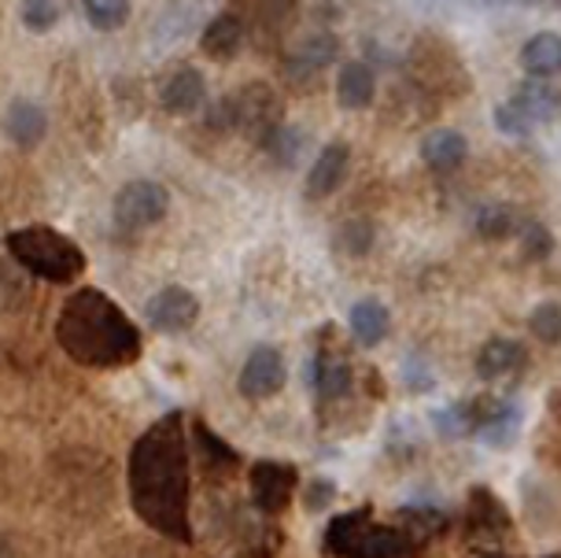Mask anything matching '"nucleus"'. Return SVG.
<instances>
[{
    "instance_id": "obj_36",
    "label": "nucleus",
    "mask_w": 561,
    "mask_h": 558,
    "mask_svg": "<svg viewBox=\"0 0 561 558\" xmlns=\"http://www.w3.org/2000/svg\"><path fill=\"white\" fill-rule=\"evenodd\" d=\"M547 558H561V555H547Z\"/></svg>"
},
{
    "instance_id": "obj_19",
    "label": "nucleus",
    "mask_w": 561,
    "mask_h": 558,
    "mask_svg": "<svg viewBox=\"0 0 561 558\" xmlns=\"http://www.w3.org/2000/svg\"><path fill=\"white\" fill-rule=\"evenodd\" d=\"M466 156H469V145L458 129L444 126V129H433V134L421 137V159H425V167H433L439 174L458 171V167L466 163Z\"/></svg>"
},
{
    "instance_id": "obj_24",
    "label": "nucleus",
    "mask_w": 561,
    "mask_h": 558,
    "mask_svg": "<svg viewBox=\"0 0 561 558\" xmlns=\"http://www.w3.org/2000/svg\"><path fill=\"white\" fill-rule=\"evenodd\" d=\"M388 307L374 300V296H366V300H358L351 307V337H355L363 348H374L388 337Z\"/></svg>"
},
{
    "instance_id": "obj_10",
    "label": "nucleus",
    "mask_w": 561,
    "mask_h": 558,
    "mask_svg": "<svg viewBox=\"0 0 561 558\" xmlns=\"http://www.w3.org/2000/svg\"><path fill=\"white\" fill-rule=\"evenodd\" d=\"M288 382V366H285V355L277 352V348H255L252 355L244 358V366H240V377H237V388L244 400H255L263 403L270 396H277L280 388Z\"/></svg>"
},
{
    "instance_id": "obj_32",
    "label": "nucleus",
    "mask_w": 561,
    "mask_h": 558,
    "mask_svg": "<svg viewBox=\"0 0 561 558\" xmlns=\"http://www.w3.org/2000/svg\"><path fill=\"white\" fill-rule=\"evenodd\" d=\"M30 300V288L12 266L0 263V311H19Z\"/></svg>"
},
{
    "instance_id": "obj_34",
    "label": "nucleus",
    "mask_w": 561,
    "mask_h": 558,
    "mask_svg": "<svg viewBox=\"0 0 561 558\" xmlns=\"http://www.w3.org/2000/svg\"><path fill=\"white\" fill-rule=\"evenodd\" d=\"M0 558H12V547H8L4 536H0Z\"/></svg>"
},
{
    "instance_id": "obj_33",
    "label": "nucleus",
    "mask_w": 561,
    "mask_h": 558,
    "mask_svg": "<svg viewBox=\"0 0 561 558\" xmlns=\"http://www.w3.org/2000/svg\"><path fill=\"white\" fill-rule=\"evenodd\" d=\"M333 496H336V485H333V481H322V477H318V481L310 485L307 511H322L325 503H333Z\"/></svg>"
},
{
    "instance_id": "obj_11",
    "label": "nucleus",
    "mask_w": 561,
    "mask_h": 558,
    "mask_svg": "<svg viewBox=\"0 0 561 558\" xmlns=\"http://www.w3.org/2000/svg\"><path fill=\"white\" fill-rule=\"evenodd\" d=\"M145 318H148V326H152L156 333L178 337V333H185V330H193V326H196L199 300L188 293L185 285H167L145 304Z\"/></svg>"
},
{
    "instance_id": "obj_28",
    "label": "nucleus",
    "mask_w": 561,
    "mask_h": 558,
    "mask_svg": "<svg viewBox=\"0 0 561 558\" xmlns=\"http://www.w3.org/2000/svg\"><path fill=\"white\" fill-rule=\"evenodd\" d=\"M374 237H377V229L369 226L366 218H351V223L336 229V248L351 259H363L369 255V248H374Z\"/></svg>"
},
{
    "instance_id": "obj_31",
    "label": "nucleus",
    "mask_w": 561,
    "mask_h": 558,
    "mask_svg": "<svg viewBox=\"0 0 561 558\" xmlns=\"http://www.w3.org/2000/svg\"><path fill=\"white\" fill-rule=\"evenodd\" d=\"M19 15H23V26L30 30V34H48L59 15H64V8L53 4V0H30V4L19 8Z\"/></svg>"
},
{
    "instance_id": "obj_29",
    "label": "nucleus",
    "mask_w": 561,
    "mask_h": 558,
    "mask_svg": "<svg viewBox=\"0 0 561 558\" xmlns=\"http://www.w3.org/2000/svg\"><path fill=\"white\" fill-rule=\"evenodd\" d=\"M528 330L539 344H558L561 341V304L554 300H543L533 307V315H528Z\"/></svg>"
},
{
    "instance_id": "obj_30",
    "label": "nucleus",
    "mask_w": 561,
    "mask_h": 558,
    "mask_svg": "<svg viewBox=\"0 0 561 558\" xmlns=\"http://www.w3.org/2000/svg\"><path fill=\"white\" fill-rule=\"evenodd\" d=\"M517 241H520V255H525L528 263H543V259H550V252H554V234H550L543 223H536V218L520 226Z\"/></svg>"
},
{
    "instance_id": "obj_20",
    "label": "nucleus",
    "mask_w": 561,
    "mask_h": 558,
    "mask_svg": "<svg viewBox=\"0 0 561 558\" xmlns=\"http://www.w3.org/2000/svg\"><path fill=\"white\" fill-rule=\"evenodd\" d=\"M469 533L480 540H503L510 533L506 506L488 492V488H473L469 492Z\"/></svg>"
},
{
    "instance_id": "obj_22",
    "label": "nucleus",
    "mask_w": 561,
    "mask_h": 558,
    "mask_svg": "<svg viewBox=\"0 0 561 558\" xmlns=\"http://www.w3.org/2000/svg\"><path fill=\"white\" fill-rule=\"evenodd\" d=\"M520 67H525V75L536 78V82L561 75V37L550 34V30L533 34L520 45Z\"/></svg>"
},
{
    "instance_id": "obj_1",
    "label": "nucleus",
    "mask_w": 561,
    "mask_h": 558,
    "mask_svg": "<svg viewBox=\"0 0 561 558\" xmlns=\"http://www.w3.org/2000/svg\"><path fill=\"white\" fill-rule=\"evenodd\" d=\"M129 506L152 533L174 544H193V452L185 414H159L129 447Z\"/></svg>"
},
{
    "instance_id": "obj_18",
    "label": "nucleus",
    "mask_w": 561,
    "mask_h": 558,
    "mask_svg": "<svg viewBox=\"0 0 561 558\" xmlns=\"http://www.w3.org/2000/svg\"><path fill=\"white\" fill-rule=\"evenodd\" d=\"M377 96V75L366 59H351V64L340 67L336 75V101L347 112H363V107L374 104Z\"/></svg>"
},
{
    "instance_id": "obj_23",
    "label": "nucleus",
    "mask_w": 561,
    "mask_h": 558,
    "mask_svg": "<svg viewBox=\"0 0 561 558\" xmlns=\"http://www.w3.org/2000/svg\"><path fill=\"white\" fill-rule=\"evenodd\" d=\"M520 226H525V218L517 215L514 204H503V201L480 204L473 215V229L480 241H510V237L520 234Z\"/></svg>"
},
{
    "instance_id": "obj_25",
    "label": "nucleus",
    "mask_w": 561,
    "mask_h": 558,
    "mask_svg": "<svg viewBox=\"0 0 561 558\" xmlns=\"http://www.w3.org/2000/svg\"><path fill=\"white\" fill-rule=\"evenodd\" d=\"M517 433H520V407L514 400H495L488 422L480 425L477 441L488 444V447H510Z\"/></svg>"
},
{
    "instance_id": "obj_13",
    "label": "nucleus",
    "mask_w": 561,
    "mask_h": 558,
    "mask_svg": "<svg viewBox=\"0 0 561 558\" xmlns=\"http://www.w3.org/2000/svg\"><path fill=\"white\" fill-rule=\"evenodd\" d=\"M0 129L15 148H37L48 134V112L37 101H26V96H15L12 104L0 115Z\"/></svg>"
},
{
    "instance_id": "obj_4",
    "label": "nucleus",
    "mask_w": 561,
    "mask_h": 558,
    "mask_svg": "<svg viewBox=\"0 0 561 558\" xmlns=\"http://www.w3.org/2000/svg\"><path fill=\"white\" fill-rule=\"evenodd\" d=\"M8 255L19 271L42 277V282H53V285H70L78 282L85 271V252L70 241L67 234L59 229L37 223V226H23V229H12L8 234Z\"/></svg>"
},
{
    "instance_id": "obj_5",
    "label": "nucleus",
    "mask_w": 561,
    "mask_h": 558,
    "mask_svg": "<svg viewBox=\"0 0 561 558\" xmlns=\"http://www.w3.org/2000/svg\"><path fill=\"white\" fill-rule=\"evenodd\" d=\"M207 126L218 134H244L252 145L266 148L285 123H280V101L274 89L266 82H248L207 107Z\"/></svg>"
},
{
    "instance_id": "obj_3",
    "label": "nucleus",
    "mask_w": 561,
    "mask_h": 558,
    "mask_svg": "<svg viewBox=\"0 0 561 558\" xmlns=\"http://www.w3.org/2000/svg\"><path fill=\"white\" fill-rule=\"evenodd\" d=\"M322 547L333 558H410L425 544L399 514L396 522H377L369 506H358L329 517Z\"/></svg>"
},
{
    "instance_id": "obj_15",
    "label": "nucleus",
    "mask_w": 561,
    "mask_h": 558,
    "mask_svg": "<svg viewBox=\"0 0 561 558\" xmlns=\"http://www.w3.org/2000/svg\"><path fill=\"white\" fill-rule=\"evenodd\" d=\"M204 101H207V82L196 67H178V71H170L163 89H159V104H163L170 115H193L204 107Z\"/></svg>"
},
{
    "instance_id": "obj_7",
    "label": "nucleus",
    "mask_w": 561,
    "mask_h": 558,
    "mask_svg": "<svg viewBox=\"0 0 561 558\" xmlns=\"http://www.w3.org/2000/svg\"><path fill=\"white\" fill-rule=\"evenodd\" d=\"M167 212H170V193L156 178H134V182H126L115 193V204H112L115 226L123 229V234H140V229L163 223Z\"/></svg>"
},
{
    "instance_id": "obj_9",
    "label": "nucleus",
    "mask_w": 561,
    "mask_h": 558,
    "mask_svg": "<svg viewBox=\"0 0 561 558\" xmlns=\"http://www.w3.org/2000/svg\"><path fill=\"white\" fill-rule=\"evenodd\" d=\"M336 53H340L336 34H329V30H310V34H304L293 45V53L285 56L280 71H285V78L293 86H310L329 64H333Z\"/></svg>"
},
{
    "instance_id": "obj_17",
    "label": "nucleus",
    "mask_w": 561,
    "mask_h": 558,
    "mask_svg": "<svg viewBox=\"0 0 561 558\" xmlns=\"http://www.w3.org/2000/svg\"><path fill=\"white\" fill-rule=\"evenodd\" d=\"M244 19L240 12H218L207 19L204 34H199V45H204V53L210 59H218V64H226V59H233L240 53V45H244Z\"/></svg>"
},
{
    "instance_id": "obj_6",
    "label": "nucleus",
    "mask_w": 561,
    "mask_h": 558,
    "mask_svg": "<svg viewBox=\"0 0 561 558\" xmlns=\"http://www.w3.org/2000/svg\"><path fill=\"white\" fill-rule=\"evenodd\" d=\"M561 115V89L550 82H520L506 104L495 107V129L506 137H533L539 126L554 123Z\"/></svg>"
},
{
    "instance_id": "obj_8",
    "label": "nucleus",
    "mask_w": 561,
    "mask_h": 558,
    "mask_svg": "<svg viewBox=\"0 0 561 558\" xmlns=\"http://www.w3.org/2000/svg\"><path fill=\"white\" fill-rule=\"evenodd\" d=\"M299 485V470L293 463H280V458H259L248 470V488H252V503L263 517L285 514L293 506Z\"/></svg>"
},
{
    "instance_id": "obj_16",
    "label": "nucleus",
    "mask_w": 561,
    "mask_h": 558,
    "mask_svg": "<svg viewBox=\"0 0 561 558\" xmlns=\"http://www.w3.org/2000/svg\"><path fill=\"white\" fill-rule=\"evenodd\" d=\"M525 363H528V348L520 341H510V337H491L477 352V374L484 377V382L514 377L525 371Z\"/></svg>"
},
{
    "instance_id": "obj_35",
    "label": "nucleus",
    "mask_w": 561,
    "mask_h": 558,
    "mask_svg": "<svg viewBox=\"0 0 561 558\" xmlns=\"http://www.w3.org/2000/svg\"><path fill=\"white\" fill-rule=\"evenodd\" d=\"M488 558H506V555H488Z\"/></svg>"
},
{
    "instance_id": "obj_26",
    "label": "nucleus",
    "mask_w": 561,
    "mask_h": 558,
    "mask_svg": "<svg viewBox=\"0 0 561 558\" xmlns=\"http://www.w3.org/2000/svg\"><path fill=\"white\" fill-rule=\"evenodd\" d=\"M129 12H134V4H129V0H85V4H82L85 23L93 30H100V34L123 30L129 23Z\"/></svg>"
},
{
    "instance_id": "obj_14",
    "label": "nucleus",
    "mask_w": 561,
    "mask_h": 558,
    "mask_svg": "<svg viewBox=\"0 0 561 558\" xmlns=\"http://www.w3.org/2000/svg\"><path fill=\"white\" fill-rule=\"evenodd\" d=\"M347 171H351V145L329 141L322 152H318L314 167L307 171V196H314V201L333 196L336 189L347 182Z\"/></svg>"
},
{
    "instance_id": "obj_27",
    "label": "nucleus",
    "mask_w": 561,
    "mask_h": 558,
    "mask_svg": "<svg viewBox=\"0 0 561 558\" xmlns=\"http://www.w3.org/2000/svg\"><path fill=\"white\" fill-rule=\"evenodd\" d=\"M307 148V134L299 126H280L274 137L266 141V156L274 159L277 167H296L299 156Z\"/></svg>"
},
{
    "instance_id": "obj_21",
    "label": "nucleus",
    "mask_w": 561,
    "mask_h": 558,
    "mask_svg": "<svg viewBox=\"0 0 561 558\" xmlns=\"http://www.w3.org/2000/svg\"><path fill=\"white\" fill-rule=\"evenodd\" d=\"M193 441H196L199 458H204V474L210 477V481H222V477L237 474L240 452H237V447H229L215 430H207L204 422H196L193 425Z\"/></svg>"
},
{
    "instance_id": "obj_2",
    "label": "nucleus",
    "mask_w": 561,
    "mask_h": 558,
    "mask_svg": "<svg viewBox=\"0 0 561 558\" xmlns=\"http://www.w3.org/2000/svg\"><path fill=\"white\" fill-rule=\"evenodd\" d=\"M56 344L85 371H118L140 358V330L100 288H75L59 307Z\"/></svg>"
},
{
    "instance_id": "obj_12",
    "label": "nucleus",
    "mask_w": 561,
    "mask_h": 558,
    "mask_svg": "<svg viewBox=\"0 0 561 558\" xmlns=\"http://www.w3.org/2000/svg\"><path fill=\"white\" fill-rule=\"evenodd\" d=\"M355 385H358V377H355V366L347 363L344 355H336V352H329V348H322L314 358H310V388H314V396H318V403H340V400H347L351 392H355Z\"/></svg>"
}]
</instances>
